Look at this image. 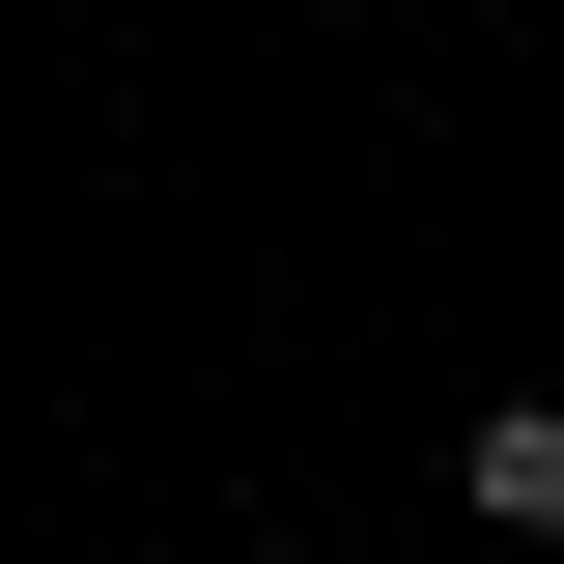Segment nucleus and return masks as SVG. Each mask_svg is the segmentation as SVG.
Wrapping results in <instances>:
<instances>
[{
  "label": "nucleus",
  "mask_w": 564,
  "mask_h": 564,
  "mask_svg": "<svg viewBox=\"0 0 564 564\" xmlns=\"http://www.w3.org/2000/svg\"><path fill=\"white\" fill-rule=\"evenodd\" d=\"M452 508H480V536H536V564H564V395H480V423H452Z\"/></svg>",
  "instance_id": "1"
}]
</instances>
